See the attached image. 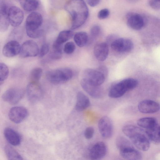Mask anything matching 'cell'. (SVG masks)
<instances>
[{
  "mask_svg": "<svg viewBox=\"0 0 160 160\" xmlns=\"http://www.w3.org/2000/svg\"><path fill=\"white\" fill-rule=\"evenodd\" d=\"M65 8L71 18L72 29H77L85 23L88 16L89 11L83 0H69Z\"/></svg>",
  "mask_w": 160,
  "mask_h": 160,
  "instance_id": "cell-1",
  "label": "cell"
},
{
  "mask_svg": "<svg viewBox=\"0 0 160 160\" xmlns=\"http://www.w3.org/2000/svg\"><path fill=\"white\" fill-rule=\"evenodd\" d=\"M73 73L72 70L67 68H58L48 72L47 74L48 80L54 84L64 83L72 78Z\"/></svg>",
  "mask_w": 160,
  "mask_h": 160,
  "instance_id": "cell-2",
  "label": "cell"
},
{
  "mask_svg": "<svg viewBox=\"0 0 160 160\" xmlns=\"http://www.w3.org/2000/svg\"><path fill=\"white\" fill-rule=\"evenodd\" d=\"M129 138L135 146L140 150L145 151L149 148V138L146 132L142 129L135 133Z\"/></svg>",
  "mask_w": 160,
  "mask_h": 160,
  "instance_id": "cell-3",
  "label": "cell"
},
{
  "mask_svg": "<svg viewBox=\"0 0 160 160\" xmlns=\"http://www.w3.org/2000/svg\"><path fill=\"white\" fill-rule=\"evenodd\" d=\"M27 98L29 102L35 103L38 102L42 98L43 91L41 87L37 82L31 81L26 88Z\"/></svg>",
  "mask_w": 160,
  "mask_h": 160,
  "instance_id": "cell-4",
  "label": "cell"
},
{
  "mask_svg": "<svg viewBox=\"0 0 160 160\" xmlns=\"http://www.w3.org/2000/svg\"><path fill=\"white\" fill-rule=\"evenodd\" d=\"M24 91L22 88H12L7 90L2 95V100L10 104H15L22 99Z\"/></svg>",
  "mask_w": 160,
  "mask_h": 160,
  "instance_id": "cell-5",
  "label": "cell"
},
{
  "mask_svg": "<svg viewBox=\"0 0 160 160\" xmlns=\"http://www.w3.org/2000/svg\"><path fill=\"white\" fill-rule=\"evenodd\" d=\"M127 25L134 30L141 29L145 25L147 19L142 15L137 13L130 12L126 15Z\"/></svg>",
  "mask_w": 160,
  "mask_h": 160,
  "instance_id": "cell-6",
  "label": "cell"
},
{
  "mask_svg": "<svg viewBox=\"0 0 160 160\" xmlns=\"http://www.w3.org/2000/svg\"><path fill=\"white\" fill-rule=\"evenodd\" d=\"M43 22L42 15L37 12H32L28 16L25 22L26 32L37 31L40 29Z\"/></svg>",
  "mask_w": 160,
  "mask_h": 160,
  "instance_id": "cell-7",
  "label": "cell"
},
{
  "mask_svg": "<svg viewBox=\"0 0 160 160\" xmlns=\"http://www.w3.org/2000/svg\"><path fill=\"white\" fill-rule=\"evenodd\" d=\"M112 50L118 53H124L131 51L133 48V44L129 39L117 38L111 44Z\"/></svg>",
  "mask_w": 160,
  "mask_h": 160,
  "instance_id": "cell-8",
  "label": "cell"
},
{
  "mask_svg": "<svg viewBox=\"0 0 160 160\" xmlns=\"http://www.w3.org/2000/svg\"><path fill=\"white\" fill-rule=\"evenodd\" d=\"M39 51L37 43L33 41L28 40L22 45L20 56L23 58L35 57L39 54Z\"/></svg>",
  "mask_w": 160,
  "mask_h": 160,
  "instance_id": "cell-9",
  "label": "cell"
},
{
  "mask_svg": "<svg viewBox=\"0 0 160 160\" xmlns=\"http://www.w3.org/2000/svg\"><path fill=\"white\" fill-rule=\"evenodd\" d=\"M80 83L83 90L92 97L99 98L102 97L103 91L100 86L94 84L84 78L81 80Z\"/></svg>",
  "mask_w": 160,
  "mask_h": 160,
  "instance_id": "cell-10",
  "label": "cell"
},
{
  "mask_svg": "<svg viewBox=\"0 0 160 160\" xmlns=\"http://www.w3.org/2000/svg\"><path fill=\"white\" fill-rule=\"evenodd\" d=\"M27 109L22 106H15L11 108L8 113L10 119L13 122L19 123L24 120L28 117Z\"/></svg>",
  "mask_w": 160,
  "mask_h": 160,
  "instance_id": "cell-11",
  "label": "cell"
},
{
  "mask_svg": "<svg viewBox=\"0 0 160 160\" xmlns=\"http://www.w3.org/2000/svg\"><path fill=\"white\" fill-rule=\"evenodd\" d=\"M98 128L101 136L107 138L112 135L113 131L112 122L110 118L104 116L101 118L98 122Z\"/></svg>",
  "mask_w": 160,
  "mask_h": 160,
  "instance_id": "cell-12",
  "label": "cell"
},
{
  "mask_svg": "<svg viewBox=\"0 0 160 160\" xmlns=\"http://www.w3.org/2000/svg\"><path fill=\"white\" fill-rule=\"evenodd\" d=\"M84 78L92 83L100 86L104 82L106 77L101 72L97 70L91 68L85 69L83 73Z\"/></svg>",
  "mask_w": 160,
  "mask_h": 160,
  "instance_id": "cell-13",
  "label": "cell"
},
{
  "mask_svg": "<svg viewBox=\"0 0 160 160\" xmlns=\"http://www.w3.org/2000/svg\"><path fill=\"white\" fill-rule=\"evenodd\" d=\"M8 18L11 25L16 27L22 23L24 18L23 11L18 7L13 6L9 8Z\"/></svg>",
  "mask_w": 160,
  "mask_h": 160,
  "instance_id": "cell-14",
  "label": "cell"
},
{
  "mask_svg": "<svg viewBox=\"0 0 160 160\" xmlns=\"http://www.w3.org/2000/svg\"><path fill=\"white\" fill-rule=\"evenodd\" d=\"M21 46L17 41L12 40L7 42L4 46L2 50L3 55L6 57L11 58L20 53Z\"/></svg>",
  "mask_w": 160,
  "mask_h": 160,
  "instance_id": "cell-15",
  "label": "cell"
},
{
  "mask_svg": "<svg viewBox=\"0 0 160 160\" xmlns=\"http://www.w3.org/2000/svg\"><path fill=\"white\" fill-rule=\"evenodd\" d=\"M107 151V147L103 142L99 141L96 143L91 149L89 156L92 160H99L104 157Z\"/></svg>",
  "mask_w": 160,
  "mask_h": 160,
  "instance_id": "cell-16",
  "label": "cell"
},
{
  "mask_svg": "<svg viewBox=\"0 0 160 160\" xmlns=\"http://www.w3.org/2000/svg\"><path fill=\"white\" fill-rule=\"evenodd\" d=\"M138 108L140 112L144 113L156 112L160 109L159 104L157 102L150 100H145L140 102Z\"/></svg>",
  "mask_w": 160,
  "mask_h": 160,
  "instance_id": "cell-17",
  "label": "cell"
},
{
  "mask_svg": "<svg viewBox=\"0 0 160 160\" xmlns=\"http://www.w3.org/2000/svg\"><path fill=\"white\" fill-rule=\"evenodd\" d=\"M128 91V89L123 80L112 86L108 92V96L111 98H119Z\"/></svg>",
  "mask_w": 160,
  "mask_h": 160,
  "instance_id": "cell-18",
  "label": "cell"
},
{
  "mask_svg": "<svg viewBox=\"0 0 160 160\" xmlns=\"http://www.w3.org/2000/svg\"><path fill=\"white\" fill-rule=\"evenodd\" d=\"M93 52L95 57L98 60L104 61L108 55V44L105 42L99 43L95 46Z\"/></svg>",
  "mask_w": 160,
  "mask_h": 160,
  "instance_id": "cell-19",
  "label": "cell"
},
{
  "mask_svg": "<svg viewBox=\"0 0 160 160\" xmlns=\"http://www.w3.org/2000/svg\"><path fill=\"white\" fill-rule=\"evenodd\" d=\"M4 137L7 141L11 145L17 146L20 143L21 138L19 134L13 129L7 128L4 131Z\"/></svg>",
  "mask_w": 160,
  "mask_h": 160,
  "instance_id": "cell-20",
  "label": "cell"
},
{
  "mask_svg": "<svg viewBox=\"0 0 160 160\" xmlns=\"http://www.w3.org/2000/svg\"><path fill=\"white\" fill-rule=\"evenodd\" d=\"M8 8L6 4L2 3L0 8V31L1 32L6 31L9 27L10 22L8 18Z\"/></svg>",
  "mask_w": 160,
  "mask_h": 160,
  "instance_id": "cell-21",
  "label": "cell"
},
{
  "mask_svg": "<svg viewBox=\"0 0 160 160\" xmlns=\"http://www.w3.org/2000/svg\"><path fill=\"white\" fill-rule=\"evenodd\" d=\"M120 154L124 158L129 160H138L142 158L141 153L132 146L119 151Z\"/></svg>",
  "mask_w": 160,
  "mask_h": 160,
  "instance_id": "cell-22",
  "label": "cell"
},
{
  "mask_svg": "<svg viewBox=\"0 0 160 160\" xmlns=\"http://www.w3.org/2000/svg\"><path fill=\"white\" fill-rule=\"evenodd\" d=\"M90 104L88 97L81 92H78L75 104V109L78 111H82L88 108Z\"/></svg>",
  "mask_w": 160,
  "mask_h": 160,
  "instance_id": "cell-23",
  "label": "cell"
},
{
  "mask_svg": "<svg viewBox=\"0 0 160 160\" xmlns=\"http://www.w3.org/2000/svg\"><path fill=\"white\" fill-rule=\"evenodd\" d=\"M146 134L149 139L157 143L160 142V126L158 124L147 129Z\"/></svg>",
  "mask_w": 160,
  "mask_h": 160,
  "instance_id": "cell-24",
  "label": "cell"
},
{
  "mask_svg": "<svg viewBox=\"0 0 160 160\" xmlns=\"http://www.w3.org/2000/svg\"><path fill=\"white\" fill-rule=\"evenodd\" d=\"M22 8L27 12H32L38 7L39 3L38 0H18Z\"/></svg>",
  "mask_w": 160,
  "mask_h": 160,
  "instance_id": "cell-25",
  "label": "cell"
},
{
  "mask_svg": "<svg viewBox=\"0 0 160 160\" xmlns=\"http://www.w3.org/2000/svg\"><path fill=\"white\" fill-rule=\"evenodd\" d=\"M5 154L9 160H22L20 155L11 146L7 145L4 148Z\"/></svg>",
  "mask_w": 160,
  "mask_h": 160,
  "instance_id": "cell-26",
  "label": "cell"
},
{
  "mask_svg": "<svg viewBox=\"0 0 160 160\" xmlns=\"http://www.w3.org/2000/svg\"><path fill=\"white\" fill-rule=\"evenodd\" d=\"M88 37L87 33L84 32L76 33L74 36V40L76 44L80 47L85 46L87 43Z\"/></svg>",
  "mask_w": 160,
  "mask_h": 160,
  "instance_id": "cell-27",
  "label": "cell"
},
{
  "mask_svg": "<svg viewBox=\"0 0 160 160\" xmlns=\"http://www.w3.org/2000/svg\"><path fill=\"white\" fill-rule=\"evenodd\" d=\"M137 123L139 126L146 129L150 128L157 124L156 119L151 117L141 118L138 120Z\"/></svg>",
  "mask_w": 160,
  "mask_h": 160,
  "instance_id": "cell-28",
  "label": "cell"
},
{
  "mask_svg": "<svg viewBox=\"0 0 160 160\" xmlns=\"http://www.w3.org/2000/svg\"><path fill=\"white\" fill-rule=\"evenodd\" d=\"M73 32L71 30H65L60 32L55 41L61 44L68 41L73 36Z\"/></svg>",
  "mask_w": 160,
  "mask_h": 160,
  "instance_id": "cell-29",
  "label": "cell"
},
{
  "mask_svg": "<svg viewBox=\"0 0 160 160\" xmlns=\"http://www.w3.org/2000/svg\"><path fill=\"white\" fill-rule=\"evenodd\" d=\"M116 145L119 151L132 146L127 139L122 136H118L116 140Z\"/></svg>",
  "mask_w": 160,
  "mask_h": 160,
  "instance_id": "cell-30",
  "label": "cell"
},
{
  "mask_svg": "<svg viewBox=\"0 0 160 160\" xmlns=\"http://www.w3.org/2000/svg\"><path fill=\"white\" fill-rule=\"evenodd\" d=\"M9 74V69L5 63H0V83L1 85L8 78Z\"/></svg>",
  "mask_w": 160,
  "mask_h": 160,
  "instance_id": "cell-31",
  "label": "cell"
},
{
  "mask_svg": "<svg viewBox=\"0 0 160 160\" xmlns=\"http://www.w3.org/2000/svg\"><path fill=\"white\" fill-rule=\"evenodd\" d=\"M42 70L40 68L37 67L32 69L30 74L31 81L38 82L42 76Z\"/></svg>",
  "mask_w": 160,
  "mask_h": 160,
  "instance_id": "cell-32",
  "label": "cell"
},
{
  "mask_svg": "<svg viewBox=\"0 0 160 160\" xmlns=\"http://www.w3.org/2000/svg\"><path fill=\"white\" fill-rule=\"evenodd\" d=\"M75 48L76 46L74 43L72 42H69L65 44L63 50L65 53L69 54L72 53Z\"/></svg>",
  "mask_w": 160,
  "mask_h": 160,
  "instance_id": "cell-33",
  "label": "cell"
},
{
  "mask_svg": "<svg viewBox=\"0 0 160 160\" xmlns=\"http://www.w3.org/2000/svg\"><path fill=\"white\" fill-rule=\"evenodd\" d=\"M101 28L98 25L92 26L90 30L91 36L92 38H96L99 36L101 32Z\"/></svg>",
  "mask_w": 160,
  "mask_h": 160,
  "instance_id": "cell-34",
  "label": "cell"
},
{
  "mask_svg": "<svg viewBox=\"0 0 160 160\" xmlns=\"http://www.w3.org/2000/svg\"><path fill=\"white\" fill-rule=\"evenodd\" d=\"M50 46L48 44L45 43L42 46L39 52L40 58H42L47 54L49 50Z\"/></svg>",
  "mask_w": 160,
  "mask_h": 160,
  "instance_id": "cell-35",
  "label": "cell"
},
{
  "mask_svg": "<svg viewBox=\"0 0 160 160\" xmlns=\"http://www.w3.org/2000/svg\"><path fill=\"white\" fill-rule=\"evenodd\" d=\"M110 12L107 8L103 9L98 13V17L100 19H103L107 18L109 16Z\"/></svg>",
  "mask_w": 160,
  "mask_h": 160,
  "instance_id": "cell-36",
  "label": "cell"
},
{
  "mask_svg": "<svg viewBox=\"0 0 160 160\" xmlns=\"http://www.w3.org/2000/svg\"><path fill=\"white\" fill-rule=\"evenodd\" d=\"M94 133V129L92 127H87L84 132V136L86 139H89L93 136Z\"/></svg>",
  "mask_w": 160,
  "mask_h": 160,
  "instance_id": "cell-37",
  "label": "cell"
},
{
  "mask_svg": "<svg viewBox=\"0 0 160 160\" xmlns=\"http://www.w3.org/2000/svg\"><path fill=\"white\" fill-rule=\"evenodd\" d=\"M62 51L52 50L50 55V58L53 60L60 59L62 56Z\"/></svg>",
  "mask_w": 160,
  "mask_h": 160,
  "instance_id": "cell-38",
  "label": "cell"
},
{
  "mask_svg": "<svg viewBox=\"0 0 160 160\" xmlns=\"http://www.w3.org/2000/svg\"><path fill=\"white\" fill-rule=\"evenodd\" d=\"M149 4L150 7L154 9H160V0H150Z\"/></svg>",
  "mask_w": 160,
  "mask_h": 160,
  "instance_id": "cell-39",
  "label": "cell"
},
{
  "mask_svg": "<svg viewBox=\"0 0 160 160\" xmlns=\"http://www.w3.org/2000/svg\"><path fill=\"white\" fill-rule=\"evenodd\" d=\"M88 4L90 6L94 7L99 3L100 0H86Z\"/></svg>",
  "mask_w": 160,
  "mask_h": 160,
  "instance_id": "cell-40",
  "label": "cell"
},
{
  "mask_svg": "<svg viewBox=\"0 0 160 160\" xmlns=\"http://www.w3.org/2000/svg\"><path fill=\"white\" fill-rule=\"evenodd\" d=\"M97 70L102 73L105 75V77L108 74V69L106 67L104 66H100L98 68Z\"/></svg>",
  "mask_w": 160,
  "mask_h": 160,
  "instance_id": "cell-41",
  "label": "cell"
},
{
  "mask_svg": "<svg viewBox=\"0 0 160 160\" xmlns=\"http://www.w3.org/2000/svg\"><path fill=\"white\" fill-rule=\"evenodd\" d=\"M118 38L116 36L113 34H112L109 35L107 38V42H106L108 44L109 43H110V44L116 38Z\"/></svg>",
  "mask_w": 160,
  "mask_h": 160,
  "instance_id": "cell-42",
  "label": "cell"
}]
</instances>
